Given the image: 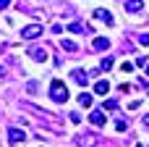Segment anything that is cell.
I'll use <instances>...</instances> for the list:
<instances>
[{"label": "cell", "instance_id": "cell-14", "mask_svg": "<svg viewBox=\"0 0 149 147\" xmlns=\"http://www.w3.org/2000/svg\"><path fill=\"white\" fill-rule=\"evenodd\" d=\"M100 68H102V71H110V68H113V58H102V60H100Z\"/></svg>", "mask_w": 149, "mask_h": 147}, {"label": "cell", "instance_id": "cell-20", "mask_svg": "<svg viewBox=\"0 0 149 147\" xmlns=\"http://www.w3.org/2000/svg\"><path fill=\"white\" fill-rule=\"evenodd\" d=\"M141 126H144V132L149 134V116H144V121H141Z\"/></svg>", "mask_w": 149, "mask_h": 147}, {"label": "cell", "instance_id": "cell-8", "mask_svg": "<svg viewBox=\"0 0 149 147\" xmlns=\"http://www.w3.org/2000/svg\"><path fill=\"white\" fill-rule=\"evenodd\" d=\"M123 5H126L128 13H139V11H144V0H126Z\"/></svg>", "mask_w": 149, "mask_h": 147}, {"label": "cell", "instance_id": "cell-17", "mask_svg": "<svg viewBox=\"0 0 149 147\" xmlns=\"http://www.w3.org/2000/svg\"><path fill=\"white\" fill-rule=\"evenodd\" d=\"M120 68H123V74H128V71H134V63H131V60H123Z\"/></svg>", "mask_w": 149, "mask_h": 147}, {"label": "cell", "instance_id": "cell-5", "mask_svg": "<svg viewBox=\"0 0 149 147\" xmlns=\"http://www.w3.org/2000/svg\"><path fill=\"white\" fill-rule=\"evenodd\" d=\"M94 18H100V21H105L107 26H113V24H115V18H113V13H110V11H105V8H97V11H94Z\"/></svg>", "mask_w": 149, "mask_h": 147}, {"label": "cell", "instance_id": "cell-19", "mask_svg": "<svg viewBox=\"0 0 149 147\" xmlns=\"http://www.w3.org/2000/svg\"><path fill=\"white\" fill-rule=\"evenodd\" d=\"M68 116H71V121H73V124H81V116H79V113H68Z\"/></svg>", "mask_w": 149, "mask_h": 147}, {"label": "cell", "instance_id": "cell-9", "mask_svg": "<svg viewBox=\"0 0 149 147\" xmlns=\"http://www.w3.org/2000/svg\"><path fill=\"white\" fill-rule=\"evenodd\" d=\"M94 92L105 97V95L110 92V82H107V79H100V82H94Z\"/></svg>", "mask_w": 149, "mask_h": 147}, {"label": "cell", "instance_id": "cell-18", "mask_svg": "<svg viewBox=\"0 0 149 147\" xmlns=\"http://www.w3.org/2000/svg\"><path fill=\"white\" fill-rule=\"evenodd\" d=\"M139 42H141V45L147 47V45H149V32H144V34H139Z\"/></svg>", "mask_w": 149, "mask_h": 147}, {"label": "cell", "instance_id": "cell-4", "mask_svg": "<svg viewBox=\"0 0 149 147\" xmlns=\"http://www.w3.org/2000/svg\"><path fill=\"white\" fill-rule=\"evenodd\" d=\"M105 121H107L105 110H92V113H89V124H92V126H105Z\"/></svg>", "mask_w": 149, "mask_h": 147}, {"label": "cell", "instance_id": "cell-3", "mask_svg": "<svg viewBox=\"0 0 149 147\" xmlns=\"http://www.w3.org/2000/svg\"><path fill=\"white\" fill-rule=\"evenodd\" d=\"M68 32H73V34H92L94 29H92L89 24H81V21H71V24H68Z\"/></svg>", "mask_w": 149, "mask_h": 147}, {"label": "cell", "instance_id": "cell-1", "mask_svg": "<svg viewBox=\"0 0 149 147\" xmlns=\"http://www.w3.org/2000/svg\"><path fill=\"white\" fill-rule=\"evenodd\" d=\"M50 97H52L55 103L63 105V103L68 100V87H65L60 79H52V82H50Z\"/></svg>", "mask_w": 149, "mask_h": 147}, {"label": "cell", "instance_id": "cell-16", "mask_svg": "<svg viewBox=\"0 0 149 147\" xmlns=\"http://www.w3.org/2000/svg\"><path fill=\"white\" fill-rule=\"evenodd\" d=\"M115 129H118V132H126V129H128V121H123V118L115 121Z\"/></svg>", "mask_w": 149, "mask_h": 147}, {"label": "cell", "instance_id": "cell-7", "mask_svg": "<svg viewBox=\"0 0 149 147\" xmlns=\"http://www.w3.org/2000/svg\"><path fill=\"white\" fill-rule=\"evenodd\" d=\"M24 139H26L24 129H8V142H10V145H18V142H24Z\"/></svg>", "mask_w": 149, "mask_h": 147}, {"label": "cell", "instance_id": "cell-10", "mask_svg": "<svg viewBox=\"0 0 149 147\" xmlns=\"http://www.w3.org/2000/svg\"><path fill=\"white\" fill-rule=\"evenodd\" d=\"M73 79H76L81 87H86V82H89V71H81V68H76V71H73Z\"/></svg>", "mask_w": 149, "mask_h": 147}, {"label": "cell", "instance_id": "cell-13", "mask_svg": "<svg viewBox=\"0 0 149 147\" xmlns=\"http://www.w3.org/2000/svg\"><path fill=\"white\" fill-rule=\"evenodd\" d=\"M60 47L68 50V53H76V42L73 39H60Z\"/></svg>", "mask_w": 149, "mask_h": 147}, {"label": "cell", "instance_id": "cell-2", "mask_svg": "<svg viewBox=\"0 0 149 147\" xmlns=\"http://www.w3.org/2000/svg\"><path fill=\"white\" fill-rule=\"evenodd\" d=\"M39 34H42V26L39 24H29V26L21 29V39H37Z\"/></svg>", "mask_w": 149, "mask_h": 147}, {"label": "cell", "instance_id": "cell-11", "mask_svg": "<svg viewBox=\"0 0 149 147\" xmlns=\"http://www.w3.org/2000/svg\"><path fill=\"white\" fill-rule=\"evenodd\" d=\"M79 105H81V108H92V105H94V97L86 95V92H81V95H79Z\"/></svg>", "mask_w": 149, "mask_h": 147}, {"label": "cell", "instance_id": "cell-12", "mask_svg": "<svg viewBox=\"0 0 149 147\" xmlns=\"http://www.w3.org/2000/svg\"><path fill=\"white\" fill-rule=\"evenodd\" d=\"M107 47H110L107 37H94V50H107Z\"/></svg>", "mask_w": 149, "mask_h": 147}, {"label": "cell", "instance_id": "cell-15", "mask_svg": "<svg viewBox=\"0 0 149 147\" xmlns=\"http://www.w3.org/2000/svg\"><path fill=\"white\" fill-rule=\"evenodd\" d=\"M118 108V100H107L105 105H102V110H115Z\"/></svg>", "mask_w": 149, "mask_h": 147}, {"label": "cell", "instance_id": "cell-22", "mask_svg": "<svg viewBox=\"0 0 149 147\" xmlns=\"http://www.w3.org/2000/svg\"><path fill=\"white\" fill-rule=\"evenodd\" d=\"M144 68H147V76H149V63H147V66H144Z\"/></svg>", "mask_w": 149, "mask_h": 147}, {"label": "cell", "instance_id": "cell-21", "mask_svg": "<svg viewBox=\"0 0 149 147\" xmlns=\"http://www.w3.org/2000/svg\"><path fill=\"white\" fill-rule=\"evenodd\" d=\"M8 5H10V0H0V11H3V8H8Z\"/></svg>", "mask_w": 149, "mask_h": 147}, {"label": "cell", "instance_id": "cell-6", "mask_svg": "<svg viewBox=\"0 0 149 147\" xmlns=\"http://www.w3.org/2000/svg\"><path fill=\"white\" fill-rule=\"evenodd\" d=\"M29 58L37 60V63H45V60H47V50H45V47H31V50H29Z\"/></svg>", "mask_w": 149, "mask_h": 147}]
</instances>
